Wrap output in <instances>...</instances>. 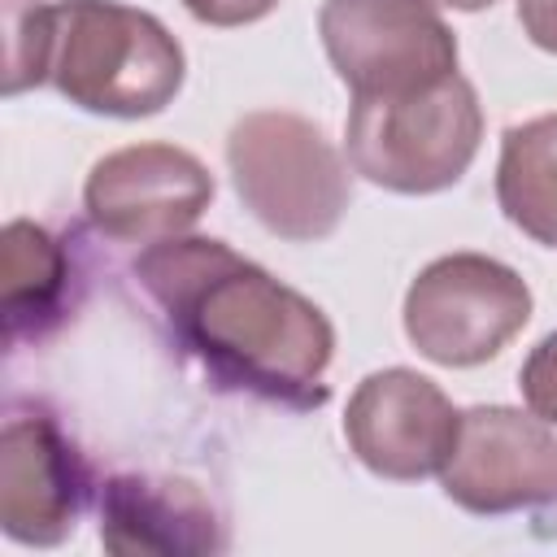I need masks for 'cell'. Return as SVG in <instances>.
Listing matches in <instances>:
<instances>
[{
  "label": "cell",
  "mask_w": 557,
  "mask_h": 557,
  "mask_svg": "<svg viewBox=\"0 0 557 557\" xmlns=\"http://www.w3.org/2000/svg\"><path fill=\"white\" fill-rule=\"evenodd\" d=\"M135 278L200 374L292 413L326 405L335 331L326 313L222 239L178 235L135 261Z\"/></svg>",
  "instance_id": "cell-1"
},
{
  "label": "cell",
  "mask_w": 557,
  "mask_h": 557,
  "mask_svg": "<svg viewBox=\"0 0 557 557\" xmlns=\"http://www.w3.org/2000/svg\"><path fill=\"white\" fill-rule=\"evenodd\" d=\"M52 61V4L4 0V96L48 83Z\"/></svg>",
  "instance_id": "cell-14"
},
{
  "label": "cell",
  "mask_w": 557,
  "mask_h": 557,
  "mask_svg": "<svg viewBox=\"0 0 557 557\" xmlns=\"http://www.w3.org/2000/svg\"><path fill=\"white\" fill-rule=\"evenodd\" d=\"M431 9H457V13H479V9H492L496 0H426Z\"/></svg>",
  "instance_id": "cell-18"
},
{
  "label": "cell",
  "mask_w": 557,
  "mask_h": 557,
  "mask_svg": "<svg viewBox=\"0 0 557 557\" xmlns=\"http://www.w3.org/2000/svg\"><path fill=\"white\" fill-rule=\"evenodd\" d=\"M531 322L527 278L483 252L435 257L405 292L409 344L448 370L492 361Z\"/></svg>",
  "instance_id": "cell-5"
},
{
  "label": "cell",
  "mask_w": 557,
  "mask_h": 557,
  "mask_svg": "<svg viewBox=\"0 0 557 557\" xmlns=\"http://www.w3.org/2000/svg\"><path fill=\"white\" fill-rule=\"evenodd\" d=\"M518 387H522L527 409H531L535 418H544L548 426H557V331L544 335V339L527 352V361H522V370H518Z\"/></svg>",
  "instance_id": "cell-15"
},
{
  "label": "cell",
  "mask_w": 557,
  "mask_h": 557,
  "mask_svg": "<svg viewBox=\"0 0 557 557\" xmlns=\"http://www.w3.org/2000/svg\"><path fill=\"white\" fill-rule=\"evenodd\" d=\"M500 213L544 248H557V113L509 126L496 161Z\"/></svg>",
  "instance_id": "cell-13"
},
{
  "label": "cell",
  "mask_w": 557,
  "mask_h": 557,
  "mask_svg": "<svg viewBox=\"0 0 557 557\" xmlns=\"http://www.w3.org/2000/svg\"><path fill=\"white\" fill-rule=\"evenodd\" d=\"M318 35L352 96H409L457 74V35L426 0H326Z\"/></svg>",
  "instance_id": "cell-6"
},
{
  "label": "cell",
  "mask_w": 557,
  "mask_h": 557,
  "mask_svg": "<svg viewBox=\"0 0 557 557\" xmlns=\"http://www.w3.org/2000/svg\"><path fill=\"white\" fill-rule=\"evenodd\" d=\"M518 22L535 48L557 52V0H518Z\"/></svg>",
  "instance_id": "cell-17"
},
{
  "label": "cell",
  "mask_w": 557,
  "mask_h": 557,
  "mask_svg": "<svg viewBox=\"0 0 557 557\" xmlns=\"http://www.w3.org/2000/svg\"><path fill=\"white\" fill-rule=\"evenodd\" d=\"M226 165L244 209L278 239H326L348 200V165L318 122L287 109L244 113L226 135Z\"/></svg>",
  "instance_id": "cell-4"
},
{
  "label": "cell",
  "mask_w": 557,
  "mask_h": 557,
  "mask_svg": "<svg viewBox=\"0 0 557 557\" xmlns=\"http://www.w3.org/2000/svg\"><path fill=\"white\" fill-rule=\"evenodd\" d=\"M70 252L61 239L26 218L4 226L0 244V292H4V339L9 348L44 339L70 309Z\"/></svg>",
  "instance_id": "cell-12"
},
{
  "label": "cell",
  "mask_w": 557,
  "mask_h": 557,
  "mask_svg": "<svg viewBox=\"0 0 557 557\" xmlns=\"http://www.w3.org/2000/svg\"><path fill=\"white\" fill-rule=\"evenodd\" d=\"M479 139L483 104L461 74L409 96H352L344 122L348 165L400 196L453 187L479 157Z\"/></svg>",
  "instance_id": "cell-3"
},
{
  "label": "cell",
  "mask_w": 557,
  "mask_h": 557,
  "mask_svg": "<svg viewBox=\"0 0 557 557\" xmlns=\"http://www.w3.org/2000/svg\"><path fill=\"white\" fill-rule=\"evenodd\" d=\"M183 9L205 26H248L278 9V0H183Z\"/></svg>",
  "instance_id": "cell-16"
},
{
  "label": "cell",
  "mask_w": 557,
  "mask_h": 557,
  "mask_svg": "<svg viewBox=\"0 0 557 557\" xmlns=\"http://www.w3.org/2000/svg\"><path fill=\"white\" fill-rule=\"evenodd\" d=\"M91 474L74 440L44 409H9L0 431V527L30 548L74 535Z\"/></svg>",
  "instance_id": "cell-10"
},
{
  "label": "cell",
  "mask_w": 557,
  "mask_h": 557,
  "mask_svg": "<svg viewBox=\"0 0 557 557\" xmlns=\"http://www.w3.org/2000/svg\"><path fill=\"white\" fill-rule=\"evenodd\" d=\"M213 200V174L174 144H131L100 157L83 183L91 226L117 244H165L187 235Z\"/></svg>",
  "instance_id": "cell-8"
},
{
  "label": "cell",
  "mask_w": 557,
  "mask_h": 557,
  "mask_svg": "<svg viewBox=\"0 0 557 557\" xmlns=\"http://www.w3.org/2000/svg\"><path fill=\"white\" fill-rule=\"evenodd\" d=\"M100 544L117 557L222 553L226 522L191 479L113 474L100 487Z\"/></svg>",
  "instance_id": "cell-11"
},
{
  "label": "cell",
  "mask_w": 557,
  "mask_h": 557,
  "mask_svg": "<svg viewBox=\"0 0 557 557\" xmlns=\"http://www.w3.org/2000/svg\"><path fill=\"white\" fill-rule=\"evenodd\" d=\"M457 422L461 413L426 374L392 366L366 374L348 396L344 440L370 474L418 483L444 470Z\"/></svg>",
  "instance_id": "cell-9"
},
{
  "label": "cell",
  "mask_w": 557,
  "mask_h": 557,
  "mask_svg": "<svg viewBox=\"0 0 557 557\" xmlns=\"http://www.w3.org/2000/svg\"><path fill=\"white\" fill-rule=\"evenodd\" d=\"M440 487L479 518L535 509L557 496V435L531 409L474 405L457 422Z\"/></svg>",
  "instance_id": "cell-7"
},
{
  "label": "cell",
  "mask_w": 557,
  "mask_h": 557,
  "mask_svg": "<svg viewBox=\"0 0 557 557\" xmlns=\"http://www.w3.org/2000/svg\"><path fill=\"white\" fill-rule=\"evenodd\" d=\"M178 39L122 0L52 4L48 83L78 109L104 117H152L183 87Z\"/></svg>",
  "instance_id": "cell-2"
}]
</instances>
